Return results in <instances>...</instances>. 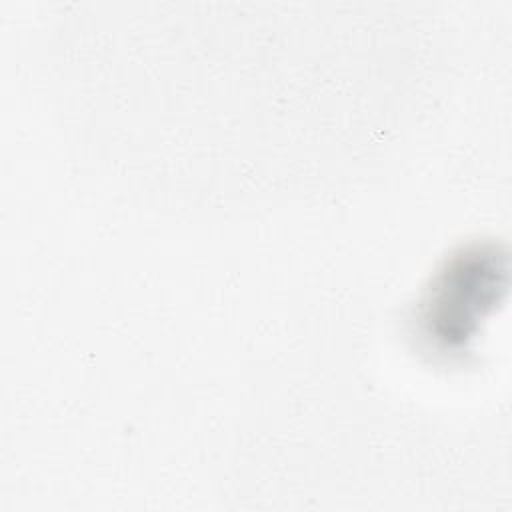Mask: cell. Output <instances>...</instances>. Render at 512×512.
Wrapping results in <instances>:
<instances>
[{"label": "cell", "instance_id": "cell-1", "mask_svg": "<svg viewBox=\"0 0 512 512\" xmlns=\"http://www.w3.org/2000/svg\"><path fill=\"white\" fill-rule=\"evenodd\" d=\"M504 266L496 252H462L434 280L422 302L420 322L428 336L448 348L470 338L472 322L482 318L498 300L504 284Z\"/></svg>", "mask_w": 512, "mask_h": 512}]
</instances>
